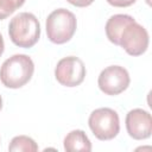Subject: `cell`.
Masks as SVG:
<instances>
[{"mask_svg":"<svg viewBox=\"0 0 152 152\" xmlns=\"http://www.w3.org/2000/svg\"><path fill=\"white\" fill-rule=\"evenodd\" d=\"M34 64L27 55L17 53L7 58L0 69V81L7 88L17 89L25 86L32 77Z\"/></svg>","mask_w":152,"mask_h":152,"instance_id":"1","label":"cell"},{"mask_svg":"<svg viewBox=\"0 0 152 152\" xmlns=\"http://www.w3.org/2000/svg\"><path fill=\"white\" fill-rule=\"evenodd\" d=\"M133 21H135V19H133V17H131L128 14L112 15L107 20L106 27H104L106 28V34H107V38L109 39V42H112L115 45H119L121 32L124 31V28L127 25H129Z\"/></svg>","mask_w":152,"mask_h":152,"instance_id":"9","label":"cell"},{"mask_svg":"<svg viewBox=\"0 0 152 152\" xmlns=\"http://www.w3.org/2000/svg\"><path fill=\"white\" fill-rule=\"evenodd\" d=\"M11 40L19 48H32L40 37V24L34 14L23 12L17 14L8 25Z\"/></svg>","mask_w":152,"mask_h":152,"instance_id":"2","label":"cell"},{"mask_svg":"<svg viewBox=\"0 0 152 152\" xmlns=\"http://www.w3.org/2000/svg\"><path fill=\"white\" fill-rule=\"evenodd\" d=\"M25 0H0V20L7 18L17 8L24 5Z\"/></svg>","mask_w":152,"mask_h":152,"instance_id":"12","label":"cell"},{"mask_svg":"<svg viewBox=\"0 0 152 152\" xmlns=\"http://www.w3.org/2000/svg\"><path fill=\"white\" fill-rule=\"evenodd\" d=\"M135 1L137 0H107V2L114 7H128Z\"/></svg>","mask_w":152,"mask_h":152,"instance_id":"13","label":"cell"},{"mask_svg":"<svg viewBox=\"0 0 152 152\" xmlns=\"http://www.w3.org/2000/svg\"><path fill=\"white\" fill-rule=\"evenodd\" d=\"M126 129L129 137L135 140L150 138L152 133L151 114L141 108L129 110L126 115Z\"/></svg>","mask_w":152,"mask_h":152,"instance_id":"8","label":"cell"},{"mask_svg":"<svg viewBox=\"0 0 152 152\" xmlns=\"http://www.w3.org/2000/svg\"><path fill=\"white\" fill-rule=\"evenodd\" d=\"M4 50H5V43H4V38H2V34L0 33V56L4 53Z\"/></svg>","mask_w":152,"mask_h":152,"instance_id":"15","label":"cell"},{"mask_svg":"<svg viewBox=\"0 0 152 152\" xmlns=\"http://www.w3.org/2000/svg\"><path fill=\"white\" fill-rule=\"evenodd\" d=\"M119 45L131 56H140L148 48V33L137 21L127 25L121 32Z\"/></svg>","mask_w":152,"mask_h":152,"instance_id":"6","label":"cell"},{"mask_svg":"<svg viewBox=\"0 0 152 152\" xmlns=\"http://www.w3.org/2000/svg\"><path fill=\"white\" fill-rule=\"evenodd\" d=\"M2 108V99H1V95H0V110Z\"/></svg>","mask_w":152,"mask_h":152,"instance_id":"16","label":"cell"},{"mask_svg":"<svg viewBox=\"0 0 152 152\" xmlns=\"http://www.w3.org/2000/svg\"><path fill=\"white\" fill-rule=\"evenodd\" d=\"M8 150L11 152H36L38 151V145L30 137L18 135L12 139Z\"/></svg>","mask_w":152,"mask_h":152,"instance_id":"11","label":"cell"},{"mask_svg":"<svg viewBox=\"0 0 152 152\" xmlns=\"http://www.w3.org/2000/svg\"><path fill=\"white\" fill-rule=\"evenodd\" d=\"M77 27V20L74 13L65 8H57L51 12L46 19L48 38L55 44L69 42Z\"/></svg>","mask_w":152,"mask_h":152,"instance_id":"3","label":"cell"},{"mask_svg":"<svg viewBox=\"0 0 152 152\" xmlns=\"http://www.w3.org/2000/svg\"><path fill=\"white\" fill-rule=\"evenodd\" d=\"M64 150L66 152L76 151H91V142L82 129H75L66 134L64 138Z\"/></svg>","mask_w":152,"mask_h":152,"instance_id":"10","label":"cell"},{"mask_svg":"<svg viewBox=\"0 0 152 152\" xmlns=\"http://www.w3.org/2000/svg\"><path fill=\"white\" fill-rule=\"evenodd\" d=\"M89 128L99 140H110L120 131L118 113L112 108H97L91 112L88 119Z\"/></svg>","mask_w":152,"mask_h":152,"instance_id":"4","label":"cell"},{"mask_svg":"<svg viewBox=\"0 0 152 152\" xmlns=\"http://www.w3.org/2000/svg\"><path fill=\"white\" fill-rule=\"evenodd\" d=\"M129 74L120 65H110L101 71L97 78L99 88L106 95H119L129 86Z\"/></svg>","mask_w":152,"mask_h":152,"instance_id":"5","label":"cell"},{"mask_svg":"<svg viewBox=\"0 0 152 152\" xmlns=\"http://www.w3.org/2000/svg\"><path fill=\"white\" fill-rule=\"evenodd\" d=\"M56 80L65 87L80 86L86 77V66L83 62L75 56L62 58L55 69Z\"/></svg>","mask_w":152,"mask_h":152,"instance_id":"7","label":"cell"},{"mask_svg":"<svg viewBox=\"0 0 152 152\" xmlns=\"http://www.w3.org/2000/svg\"><path fill=\"white\" fill-rule=\"evenodd\" d=\"M66 1L76 7H87V6L91 5L95 0H66Z\"/></svg>","mask_w":152,"mask_h":152,"instance_id":"14","label":"cell"}]
</instances>
